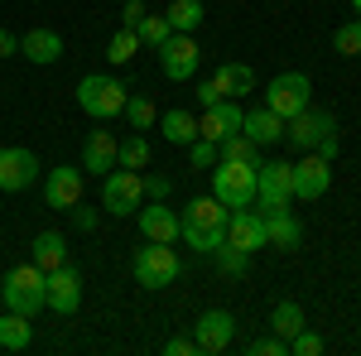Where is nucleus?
<instances>
[{
  "instance_id": "obj_1",
  "label": "nucleus",
  "mask_w": 361,
  "mask_h": 356,
  "mask_svg": "<svg viewBox=\"0 0 361 356\" xmlns=\"http://www.w3.org/2000/svg\"><path fill=\"white\" fill-rule=\"evenodd\" d=\"M178 241H188L193 255H212V250L226 241V207L207 192V197H193L178 217Z\"/></svg>"
},
{
  "instance_id": "obj_2",
  "label": "nucleus",
  "mask_w": 361,
  "mask_h": 356,
  "mask_svg": "<svg viewBox=\"0 0 361 356\" xmlns=\"http://www.w3.org/2000/svg\"><path fill=\"white\" fill-rule=\"evenodd\" d=\"M212 197L222 202L226 212H231V207H250V202H255V164L217 159V164H212Z\"/></svg>"
},
{
  "instance_id": "obj_3",
  "label": "nucleus",
  "mask_w": 361,
  "mask_h": 356,
  "mask_svg": "<svg viewBox=\"0 0 361 356\" xmlns=\"http://www.w3.org/2000/svg\"><path fill=\"white\" fill-rule=\"evenodd\" d=\"M130 270H135V284L140 289H169L173 279H178V250L164 246V241H145L135 250V260H130Z\"/></svg>"
},
{
  "instance_id": "obj_4",
  "label": "nucleus",
  "mask_w": 361,
  "mask_h": 356,
  "mask_svg": "<svg viewBox=\"0 0 361 356\" xmlns=\"http://www.w3.org/2000/svg\"><path fill=\"white\" fill-rule=\"evenodd\" d=\"M44 279H49V274L39 270L34 260H29V265H15V270L0 279V303H5V308H15V313H29V318H34V313L44 308Z\"/></svg>"
},
{
  "instance_id": "obj_5",
  "label": "nucleus",
  "mask_w": 361,
  "mask_h": 356,
  "mask_svg": "<svg viewBox=\"0 0 361 356\" xmlns=\"http://www.w3.org/2000/svg\"><path fill=\"white\" fill-rule=\"evenodd\" d=\"M255 202H260V212H284L294 202V164L289 159L255 164Z\"/></svg>"
},
{
  "instance_id": "obj_6",
  "label": "nucleus",
  "mask_w": 361,
  "mask_h": 356,
  "mask_svg": "<svg viewBox=\"0 0 361 356\" xmlns=\"http://www.w3.org/2000/svg\"><path fill=\"white\" fill-rule=\"evenodd\" d=\"M126 87L116 82V78H106V73H87L82 82H78V106L92 116V121H111V116H121L126 111Z\"/></svg>"
},
{
  "instance_id": "obj_7",
  "label": "nucleus",
  "mask_w": 361,
  "mask_h": 356,
  "mask_svg": "<svg viewBox=\"0 0 361 356\" xmlns=\"http://www.w3.org/2000/svg\"><path fill=\"white\" fill-rule=\"evenodd\" d=\"M145 202V183H140V168H121L116 164L102 178V212L111 217H135V207Z\"/></svg>"
},
{
  "instance_id": "obj_8",
  "label": "nucleus",
  "mask_w": 361,
  "mask_h": 356,
  "mask_svg": "<svg viewBox=\"0 0 361 356\" xmlns=\"http://www.w3.org/2000/svg\"><path fill=\"white\" fill-rule=\"evenodd\" d=\"M308 97H313L308 73H279V78H270V87H265V106L275 111L279 121L299 116V111L308 106Z\"/></svg>"
},
{
  "instance_id": "obj_9",
  "label": "nucleus",
  "mask_w": 361,
  "mask_h": 356,
  "mask_svg": "<svg viewBox=\"0 0 361 356\" xmlns=\"http://www.w3.org/2000/svg\"><path fill=\"white\" fill-rule=\"evenodd\" d=\"M154 54H159V68H164L169 82H188L197 73V63H202V49H197L193 34H169Z\"/></svg>"
},
{
  "instance_id": "obj_10",
  "label": "nucleus",
  "mask_w": 361,
  "mask_h": 356,
  "mask_svg": "<svg viewBox=\"0 0 361 356\" xmlns=\"http://www.w3.org/2000/svg\"><path fill=\"white\" fill-rule=\"evenodd\" d=\"M333 130H337V121L328 116V111H318V106H304L299 116L284 121V140H289L294 149H318Z\"/></svg>"
},
{
  "instance_id": "obj_11",
  "label": "nucleus",
  "mask_w": 361,
  "mask_h": 356,
  "mask_svg": "<svg viewBox=\"0 0 361 356\" xmlns=\"http://www.w3.org/2000/svg\"><path fill=\"white\" fill-rule=\"evenodd\" d=\"M82 188H87V173L78 164H58L49 168V178H44V202L54 207V212H73L78 202H82Z\"/></svg>"
},
{
  "instance_id": "obj_12",
  "label": "nucleus",
  "mask_w": 361,
  "mask_h": 356,
  "mask_svg": "<svg viewBox=\"0 0 361 356\" xmlns=\"http://www.w3.org/2000/svg\"><path fill=\"white\" fill-rule=\"evenodd\" d=\"M193 342L202 356H222L231 342H236V318L226 308H207L202 318L193 323Z\"/></svg>"
},
{
  "instance_id": "obj_13",
  "label": "nucleus",
  "mask_w": 361,
  "mask_h": 356,
  "mask_svg": "<svg viewBox=\"0 0 361 356\" xmlns=\"http://www.w3.org/2000/svg\"><path fill=\"white\" fill-rule=\"evenodd\" d=\"M39 183V154L25 145H5L0 149V192H25Z\"/></svg>"
},
{
  "instance_id": "obj_14",
  "label": "nucleus",
  "mask_w": 361,
  "mask_h": 356,
  "mask_svg": "<svg viewBox=\"0 0 361 356\" xmlns=\"http://www.w3.org/2000/svg\"><path fill=\"white\" fill-rule=\"evenodd\" d=\"M328 188H333V159L304 149V159L294 164V197H299V202H318Z\"/></svg>"
},
{
  "instance_id": "obj_15",
  "label": "nucleus",
  "mask_w": 361,
  "mask_h": 356,
  "mask_svg": "<svg viewBox=\"0 0 361 356\" xmlns=\"http://www.w3.org/2000/svg\"><path fill=\"white\" fill-rule=\"evenodd\" d=\"M78 303H82V274L73 270V265L49 270V279H44V308H54V313H78Z\"/></svg>"
},
{
  "instance_id": "obj_16",
  "label": "nucleus",
  "mask_w": 361,
  "mask_h": 356,
  "mask_svg": "<svg viewBox=\"0 0 361 356\" xmlns=\"http://www.w3.org/2000/svg\"><path fill=\"white\" fill-rule=\"evenodd\" d=\"M226 241L236 250H265V212H255V207H231L226 212Z\"/></svg>"
},
{
  "instance_id": "obj_17",
  "label": "nucleus",
  "mask_w": 361,
  "mask_h": 356,
  "mask_svg": "<svg viewBox=\"0 0 361 356\" xmlns=\"http://www.w3.org/2000/svg\"><path fill=\"white\" fill-rule=\"evenodd\" d=\"M241 121H246V111H241V102L236 97H222V102H212V106L197 116V135L202 140H226V135H236L241 130Z\"/></svg>"
},
{
  "instance_id": "obj_18",
  "label": "nucleus",
  "mask_w": 361,
  "mask_h": 356,
  "mask_svg": "<svg viewBox=\"0 0 361 356\" xmlns=\"http://www.w3.org/2000/svg\"><path fill=\"white\" fill-rule=\"evenodd\" d=\"M135 221H140V236L145 241H164V246H173L178 241V212L173 207H164V202H140L135 207Z\"/></svg>"
},
{
  "instance_id": "obj_19",
  "label": "nucleus",
  "mask_w": 361,
  "mask_h": 356,
  "mask_svg": "<svg viewBox=\"0 0 361 356\" xmlns=\"http://www.w3.org/2000/svg\"><path fill=\"white\" fill-rule=\"evenodd\" d=\"M116 149H121V140L111 130H87V145H82V173H97V178H106L116 168Z\"/></svg>"
},
{
  "instance_id": "obj_20",
  "label": "nucleus",
  "mask_w": 361,
  "mask_h": 356,
  "mask_svg": "<svg viewBox=\"0 0 361 356\" xmlns=\"http://www.w3.org/2000/svg\"><path fill=\"white\" fill-rule=\"evenodd\" d=\"M20 54H25L34 68H54L58 58H63V34H58V29H29L25 39H20Z\"/></svg>"
},
{
  "instance_id": "obj_21",
  "label": "nucleus",
  "mask_w": 361,
  "mask_h": 356,
  "mask_svg": "<svg viewBox=\"0 0 361 356\" xmlns=\"http://www.w3.org/2000/svg\"><path fill=\"white\" fill-rule=\"evenodd\" d=\"M265 246L275 250H299L304 246V226H299V217L284 207V212H265Z\"/></svg>"
},
{
  "instance_id": "obj_22",
  "label": "nucleus",
  "mask_w": 361,
  "mask_h": 356,
  "mask_svg": "<svg viewBox=\"0 0 361 356\" xmlns=\"http://www.w3.org/2000/svg\"><path fill=\"white\" fill-rule=\"evenodd\" d=\"M29 260L44 274L58 270V265H68V236H63V231H39V236L29 241Z\"/></svg>"
},
{
  "instance_id": "obj_23",
  "label": "nucleus",
  "mask_w": 361,
  "mask_h": 356,
  "mask_svg": "<svg viewBox=\"0 0 361 356\" xmlns=\"http://www.w3.org/2000/svg\"><path fill=\"white\" fill-rule=\"evenodd\" d=\"M241 130H246V135L255 140L260 149H265V145L275 149L279 140H284V121H279V116H275L270 106H260V111H246V121H241Z\"/></svg>"
},
{
  "instance_id": "obj_24",
  "label": "nucleus",
  "mask_w": 361,
  "mask_h": 356,
  "mask_svg": "<svg viewBox=\"0 0 361 356\" xmlns=\"http://www.w3.org/2000/svg\"><path fill=\"white\" fill-rule=\"evenodd\" d=\"M29 342H34V323H29V313L5 308V313H0V352H29Z\"/></svg>"
},
{
  "instance_id": "obj_25",
  "label": "nucleus",
  "mask_w": 361,
  "mask_h": 356,
  "mask_svg": "<svg viewBox=\"0 0 361 356\" xmlns=\"http://www.w3.org/2000/svg\"><path fill=\"white\" fill-rule=\"evenodd\" d=\"M159 135H164L169 145H183V149H188V145L197 140V116H193V111H183V106L164 111V116H159Z\"/></svg>"
},
{
  "instance_id": "obj_26",
  "label": "nucleus",
  "mask_w": 361,
  "mask_h": 356,
  "mask_svg": "<svg viewBox=\"0 0 361 356\" xmlns=\"http://www.w3.org/2000/svg\"><path fill=\"white\" fill-rule=\"evenodd\" d=\"M212 82H217L222 97H236V102H241L246 92H255V68H250V63H222Z\"/></svg>"
},
{
  "instance_id": "obj_27",
  "label": "nucleus",
  "mask_w": 361,
  "mask_h": 356,
  "mask_svg": "<svg viewBox=\"0 0 361 356\" xmlns=\"http://www.w3.org/2000/svg\"><path fill=\"white\" fill-rule=\"evenodd\" d=\"M202 15H207V10H202V0H173V5L164 10V20H169L173 34H197Z\"/></svg>"
},
{
  "instance_id": "obj_28",
  "label": "nucleus",
  "mask_w": 361,
  "mask_h": 356,
  "mask_svg": "<svg viewBox=\"0 0 361 356\" xmlns=\"http://www.w3.org/2000/svg\"><path fill=\"white\" fill-rule=\"evenodd\" d=\"M308 328V318H304V308H299V303H275V313H270V332H275V337H284V342H289V337H294V332H304Z\"/></svg>"
},
{
  "instance_id": "obj_29",
  "label": "nucleus",
  "mask_w": 361,
  "mask_h": 356,
  "mask_svg": "<svg viewBox=\"0 0 361 356\" xmlns=\"http://www.w3.org/2000/svg\"><path fill=\"white\" fill-rule=\"evenodd\" d=\"M217 154H222V159H241V164H260V145H255L246 130H236V135L217 140Z\"/></svg>"
},
{
  "instance_id": "obj_30",
  "label": "nucleus",
  "mask_w": 361,
  "mask_h": 356,
  "mask_svg": "<svg viewBox=\"0 0 361 356\" xmlns=\"http://www.w3.org/2000/svg\"><path fill=\"white\" fill-rule=\"evenodd\" d=\"M116 164H121V168H145V164H149V140L140 135V130H135V135H126V140H121V149H116Z\"/></svg>"
},
{
  "instance_id": "obj_31",
  "label": "nucleus",
  "mask_w": 361,
  "mask_h": 356,
  "mask_svg": "<svg viewBox=\"0 0 361 356\" xmlns=\"http://www.w3.org/2000/svg\"><path fill=\"white\" fill-rule=\"evenodd\" d=\"M135 54H140V34L121 25V29L111 34V44H106V63H116V68H121V63H130Z\"/></svg>"
},
{
  "instance_id": "obj_32",
  "label": "nucleus",
  "mask_w": 361,
  "mask_h": 356,
  "mask_svg": "<svg viewBox=\"0 0 361 356\" xmlns=\"http://www.w3.org/2000/svg\"><path fill=\"white\" fill-rule=\"evenodd\" d=\"M212 260H217V270H222V274H246L250 270V255H246V250H236L231 241H222V246L212 250Z\"/></svg>"
},
{
  "instance_id": "obj_33",
  "label": "nucleus",
  "mask_w": 361,
  "mask_h": 356,
  "mask_svg": "<svg viewBox=\"0 0 361 356\" xmlns=\"http://www.w3.org/2000/svg\"><path fill=\"white\" fill-rule=\"evenodd\" d=\"M333 49H337L342 58H357V54H361V15H357V20H347V25H337Z\"/></svg>"
},
{
  "instance_id": "obj_34",
  "label": "nucleus",
  "mask_w": 361,
  "mask_h": 356,
  "mask_svg": "<svg viewBox=\"0 0 361 356\" xmlns=\"http://www.w3.org/2000/svg\"><path fill=\"white\" fill-rule=\"evenodd\" d=\"M121 116L130 121V130H149L154 125V102L149 97H126V111Z\"/></svg>"
},
{
  "instance_id": "obj_35",
  "label": "nucleus",
  "mask_w": 361,
  "mask_h": 356,
  "mask_svg": "<svg viewBox=\"0 0 361 356\" xmlns=\"http://www.w3.org/2000/svg\"><path fill=\"white\" fill-rule=\"evenodd\" d=\"M135 34H140V44L159 49V44H164V39L173 34V29H169V20H164V15H145V20L135 25Z\"/></svg>"
},
{
  "instance_id": "obj_36",
  "label": "nucleus",
  "mask_w": 361,
  "mask_h": 356,
  "mask_svg": "<svg viewBox=\"0 0 361 356\" xmlns=\"http://www.w3.org/2000/svg\"><path fill=\"white\" fill-rule=\"evenodd\" d=\"M188 159H193V168H212L217 159H222V154H217V145H212V140L197 135L193 145H188Z\"/></svg>"
},
{
  "instance_id": "obj_37",
  "label": "nucleus",
  "mask_w": 361,
  "mask_h": 356,
  "mask_svg": "<svg viewBox=\"0 0 361 356\" xmlns=\"http://www.w3.org/2000/svg\"><path fill=\"white\" fill-rule=\"evenodd\" d=\"M323 352V337H318V332H294V337H289V356H318Z\"/></svg>"
},
{
  "instance_id": "obj_38",
  "label": "nucleus",
  "mask_w": 361,
  "mask_h": 356,
  "mask_svg": "<svg viewBox=\"0 0 361 356\" xmlns=\"http://www.w3.org/2000/svg\"><path fill=\"white\" fill-rule=\"evenodd\" d=\"M140 183H145V197L149 202H164L169 192H173V183H169L164 173H140Z\"/></svg>"
},
{
  "instance_id": "obj_39",
  "label": "nucleus",
  "mask_w": 361,
  "mask_h": 356,
  "mask_svg": "<svg viewBox=\"0 0 361 356\" xmlns=\"http://www.w3.org/2000/svg\"><path fill=\"white\" fill-rule=\"evenodd\" d=\"M250 356H289V342L284 337H260V342H250Z\"/></svg>"
},
{
  "instance_id": "obj_40",
  "label": "nucleus",
  "mask_w": 361,
  "mask_h": 356,
  "mask_svg": "<svg viewBox=\"0 0 361 356\" xmlns=\"http://www.w3.org/2000/svg\"><path fill=\"white\" fill-rule=\"evenodd\" d=\"M164 356H197V342H193V337H169Z\"/></svg>"
},
{
  "instance_id": "obj_41",
  "label": "nucleus",
  "mask_w": 361,
  "mask_h": 356,
  "mask_svg": "<svg viewBox=\"0 0 361 356\" xmlns=\"http://www.w3.org/2000/svg\"><path fill=\"white\" fill-rule=\"evenodd\" d=\"M145 15H149V10H145V0H126V10H121V25H126V29H135L140 20H145Z\"/></svg>"
},
{
  "instance_id": "obj_42",
  "label": "nucleus",
  "mask_w": 361,
  "mask_h": 356,
  "mask_svg": "<svg viewBox=\"0 0 361 356\" xmlns=\"http://www.w3.org/2000/svg\"><path fill=\"white\" fill-rule=\"evenodd\" d=\"M73 221H78V231H97V207H73Z\"/></svg>"
},
{
  "instance_id": "obj_43",
  "label": "nucleus",
  "mask_w": 361,
  "mask_h": 356,
  "mask_svg": "<svg viewBox=\"0 0 361 356\" xmlns=\"http://www.w3.org/2000/svg\"><path fill=\"white\" fill-rule=\"evenodd\" d=\"M212 102H222V92H217V82L207 78V82H197V106L207 111V106H212Z\"/></svg>"
},
{
  "instance_id": "obj_44",
  "label": "nucleus",
  "mask_w": 361,
  "mask_h": 356,
  "mask_svg": "<svg viewBox=\"0 0 361 356\" xmlns=\"http://www.w3.org/2000/svg\"><path fill=\"white\" fill-rule=\"evenodd\" d=\"M10 54H20V39L10 29H0V58H10Z\"/></svg>"
},
{
  "instance_id": "obj_45",
  "label": "nucleus",
  "mask_w": 361,
  "mask_h": 356,
  "mask_svg": "<svg viewBox=\"0 0 361 356\" xmlns=\"http://www.w3.org/2000/svg\"><path fill=\"white\" fill-rule=\"evenodd\" d=\"M337 149H342V145H337V130L328 140H323V145H318V149H313V154H323V159H337Z\"/></svg>"
},
{
  "instance_id": "obj_46",
  "label": "nucleus",
  "mask_w": 361,
  "mask_h": 356,
  "mask_svg": "<svg viewBox=\"0 0 361 356\" xmlns=\"http://www.w3.org/2000/svg\"><path fill=\"white\" fill-rule=\"evenodd\" d=\"M352 10H357V15H361V0H352Z\"/></svg>"
}]
</instances>
